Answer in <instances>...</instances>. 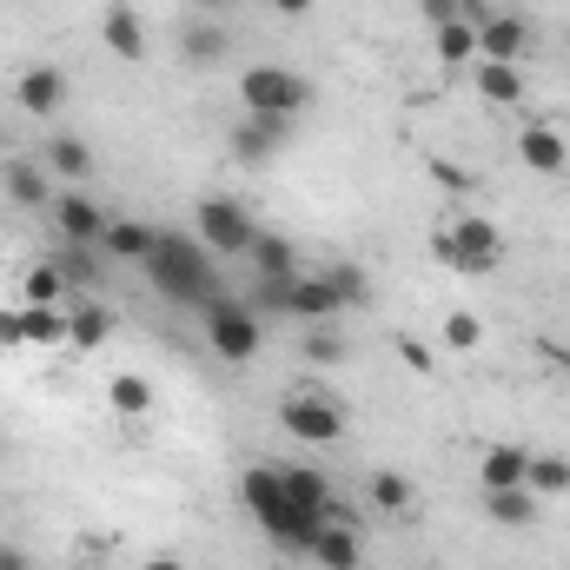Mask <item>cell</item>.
Instances as JSON below:
<instances>
[{
	"label": "cell",
	"instance_id": "obj_19",
	"mask_svg": "<svg viewBox=\"0 0 570 570\" xmlns=\"http://www.w3.org/2000/svg\"><path fill=\"white\" fill-rule=\"evenodd\" d=\"M246 259H253V279H292L298 273V246L285 233H259Z\"/></svg>",
	"mask_w": 570,
	"mask_h": 570
},
{
	"label": "cell",
	"instance_id": "obj_36",
	"mask_svg": "<svg viewBox=\"0 0 570 570\" xmlns=\"http://www.w3.org/2000/svg\"><path fill=\"white\" fill-rule=\"evenodd\" d=\"M438 179H444L451 193H464V186H471V173H464V166H444V159H438Z\"/></svg>",
	"mask_w": 570,
	"mask_h": 570
},
{
	"label": "cell",
	"instance_id": "obj_2",
	"mask_svg": "<svg viewBox=\"0 0 570 570\" xmlns=\"http://www.w3.org/2000/svg\"><path fill=\"white\" fill-rule=\"evenodd\" d=\"M239 504L253 511V524H259L273 544H285V551H312L318 518H305V511L285 498L279 464H246V478H239Z\"/></svg>",
	"mask_w": 570,
	"mask_h": 570
},
{
	"label": "cell",
	"instance_id": "obj_26",
	"mask_svg": "<svg viewBox=\"0 0 570 570\" xmlns=\"http://www.w3.org/2000/svg\"><path fill=\"white\" fill-rule=\"evenodd\" d=\"M524 491H531L538 504H544V498H564V491H570V458H538V451H531Z\"/></svg>",
	"mask_w": 570,
	"mask_h": 570
},
{
	"label": "cell",
	"instance_id": "obj_31",
	"mask_svg": "<svg viewBox=\"0 0 570 570\" xmlns=\"http://www.w3.org/2000/svg\"><path fill=\"white\" fill-rule=\"evenodd\" d=\"M305 358H312V365H345V358H352V345H345V338H338V325L325 318V325H312V338H305Z\"/></svg>",
	"mask_w": 570,
	"mask_h": 570
},
{
	"label": "cell",
	"instance_id": "obj_24",
	"mask_svg": "<svg viewBox=\"0 0 570 570\" xmlns=\"http://www.w3.org/2000/svg\"><path fill=\"white\" fill-rule=\"evenodd\" d=\"M100 33H107V47H114L120 60H140V53H146V27H140V13H134V7H107Z\"/></svg>",
	"mask_w": 570,
	"mask_h": 570
},
{
	"label": "cell",
	"instance_id": "obj_13",
	"mask_svg": "<svg viewBox=\"0 0 570 570\" xmlns=\"http://www.w3.org/2000/svg\"><path fill=\"white\" fill-rule=\"evenodd\" d=\"M524 47H531V27H524L518 13H484V20H478V60H504V67H518Z\"/></svg>",
	"mask_w": 570,
	"mask_h": 570
},
{
	"label": "cell",
	"instance_id": "obj_29",
	"mask_svg": "<svg viewBox=\"0 0 570 570\" xmlns=\"http://www.w3.org/2000/svg\"><path fill=\"white\" fill-rule=\"evenodd\" d=\"M365 491H372V504H379L385 518H392V511H412V498H419L405 471H372V484H365Z\"/></svg>",
	"mask_w": 570,
	"mask_h": 570
},
{
	"label": "cell",
	"instance_id": "obj_7",
	"mask_svg": "<svg viewBox=\"0 0 570 570\" xmlns=\"http://www.w3.org/2000/svg\"><path fill=\"white\" fill-rule=\"evenodd\" d=\"M279 425H285V438H298V444H338V438H345V412H338L325 392H292L279 405Z\"/></svg>",
	"mask_w": 570,
	"mask_h": 570
},
{
	"label": "cell",
	"instance_id": "obj_34",
	"mask_svg": "<svg viewBox=\"0 0 570 570\" xmlns=\"http://www.w3.org/2000/svg\"><path fill=\"white\" fill-rule=\"evenodd\" d=\"M444 345H451V352H478V345H484V325H478L471 312H451V318H444Z\"/></svg>",
	"mask_w": 570,
	"mask_h": 570
},
{
	"label": "cell",
	"instance_id": "obj_35",
	"mask_svg": "<svg viewBox=\"0 0 570 570\" xmlns=\"http://www.w3.org/2000/svg\"><path fill=\"white\" fill-rule=\"evenodd\" d=\"M399 352H405V365H419V372L431 365V352L419 345V338H412V332H399Z\"/></svg>",
	"mask_w": 570,
	"mask_h": 570
},
{
	"label": "cell",
	"instance_id": "obj_33",
	"mask_svg": "<svg viewBox=\"0 0 570 570\" xmlns=\"http://www.w3.org/2000/svg\"><path fill=\"white\" fill-rule=\"evenodd\" d=\"M20 292H27V305H60L67 298V279H60V266H33Z\"/></svg>",
	"mask_w": 570,
	"mask_h": 570
},
{
	"label": "cell",
	"instance_id": "obj_38",
	"mask_svg": "<svg viewBox=\"0 0 570 570\" xmlns=\"http://www.w3.org/2000/svg\"><path fill=\"white\" fill-rule=\"evenodd\" d=\"M273 7H279L285 20H305V13H312V0H273Z\"/></svg>",
	"mask_w": 570,
	"mask_h": 570
},
{
	"label": "cell",
	"instance_id": "obj_23",
	"mask_svg": "<svg viewBox=\"0 0 570 570\" xmlns=\"http://www.w3.org/2000/svg\"><path fill=\"white\" fill-rule=\"evenodd\" d=\"M153 239H159V226H146V219H114V226H107V239H100V253H107V259H134V266H140L146 253H153Z\"/></svg>",
	"mask_w": 570,
	"mask_h": 570
},
{
	"label": "cell",
	"instance_id": "obj_8",
	"mask_svg": "<svg viewBox=\"0 0 570 570\" xmlns=\"http://www.w3.org/2000/svg\"><path fill=\"white\" fill-rule=\"evenodd\" d=\"M53 226H60V246H100L114 219H107L100 199H87L80 186H67V193L53 199Z\"/></svg>",
	"mask_w": 570,
	"mask_h": 570
},
{
	"label": "cell",
	"instance_id": "obj_25",
	"mask_svg": "<svg viewBox=\"0 0 570 570\" xmlns=\"http://www.w3.org/2000/svg\"><path fill=\"white\" fill-rule=\"evenodd\" d=\"M478 94H484L491 107H518V100H524V73L504 67V60H478Z\"/></svg>",
	"mask_w": 570,
	"mask_h": 570
},
{
	"label": "cell",
	"instance_id": "obj_3",
	"mask_svg": "<svg viewBox=\"0 0 570 570\" xmlns=\"http://www.w3.org/2000/svg\"><path fill=\"white\" fill-rule=\"evenodd\" d=\"M239 107L246 114H266V120H298L312 107V80L298 67H279V60H259L239 73Z\"/></svg>",
	"mask_w": 570,
	"mask_h": 570
},
{
	"label": "cell",
	"instance_id": "obj_37",
	"mask_svg": "<svg viewBox=\"0 0 570 570\" xmlns=\"http://www.w3.org/2000/svg\"><path fill=\"white\" fill-rule=\"evenodd\" d=\"M0 570H33V564H27V551H20V544H0Z\"/></svg>",
	"mask_w": 570,
	"mask_h": 570
},
{
	"label": "cell",
	"instance_id": "obj_1",
	"mask_svg": "<svg viewBox=\"0 0 570 570\" xmlns=\"http://www.w3.org/2000/svg\"><path fill=\"white\" fill-rule=\"evenodd\" d=\"M140 273L166 305H186V312H206L213 298H226L219 292V253H206L199 233H159L153 253L140 259Z\"/></svg>",
	"mask_w": 570,
	"mask_h": 570
},
{
	"label": "cell",
	"instance_id": "obj_16",
	"mask_svg": "<svg viewBox=\"0 0 570 570\" xmlns=\"http://www.w3.org/2000/svg\"><path fill=\"white\" fill-rule=\"evenodd\" d=\"M226 53H233V33L219 20H186L179 27V60L186 67H219Z\"/></svg>",
	"mask_w": 570,
	"mask_h": 570
},
{
	"label": "cell",
	"instance_id": "obj_32",
	"mask_svg": "<svg viewBox=\"0 0 570 570\" xmlns=\"http://www.w3.org/2000/svg\"><path fill=\"white\" fill-rule=\"evenodd\" d=\"M325 285L338 292V305H345V312L372 298V279H365V266H332V273H325Z\"/></svg>",
	"mask_w": 570,
	"mask_h": 570
},
{
	"label": "cell",
	"instance_id": "obj_40",
	"mask_svg": "<svg viewBox=\"0 0 570 570\" xmlns=\"http://www.w3.org/2000/svg\"><path fill=\"white\" fill-rule=\"evenodd\" d=\"M193 7H199V13H219V7H233V0H193Z\"/></svg>",
	"mask_w": 570,
	"mask_h": 570
},
{
	"label": "cell",
	"instance_id": "obj_18",
	"mask_svg": "<svg viewBox=\"0 0 570 570\" xmlns=\"http://www.w3.org/2000/svg\"><path fill=\"white\" fill-rule=\"evenodd\" d=\"M524 471H531V451L524 444H491L484 464H478L484 491H511V484H524Z\"/></svg>",
	"mask_w": 570,
	"mask_h": 570
},
{
	"label": "cell",
	"instance_id": "obj_5",
	"mask_svg": "<svg viewBox=\"0 0 570 570\" xmlns=\"http://www.w3.org/2000/svg\"><path fill=\"white\" fill-rule=\"evenodd\" d=\"M206 345H213V358L246 365V358H259L266 325H259V312H253L246 298H213V305H206Z\"/></svg>",
	"mask_w": 570,
	"mask_h": 570
},
{
	"label": "cell",
	"instance_id": "obj_39",
	"mask_svg": "<svg viewBox=\"0 0 570 570\" xmlns=\"http://www.w3.org/2000/svg\"><path fill=\"white\" fill-rule=\"evenodd\" d=\"M140 570H186V564H179V558H173V551H159V558H146Z\"/></svg>",
	"mask_w": 570,
	"mask_h": 570
},
{
	"label": "cell",
	"instance_id": "obj_6",
	"mask_svg": "<svg viewBox=\"0 0 570 570\" xmlns=\"http://www.w3.org/2000/svg\"><path fill=\"white\" fill-rule=\"evenodd\" d=\"M431 259H444L451 273H491L504 259V233L491 219H458V226L431 233Z\"/></svg>",
	"mask_w": 570,
	"mask_h": 570
},
{
	"label": "cell",
	"instance_id": "obj_30",
	"mask_svg": "<svg viewBox=\"0 0 570 570\" xmlns=\"http://www.w3.org/2000/svg\"><path fill=\"white\" fill-rule=\"evenodd\" d=\"M114 412H120V419H140V412H153V379H140V372H120V379H114Z\"/></svg>",
	"mask_w": 570,
	"mask_h": 570
},
{
	"label": "cell",
	"instance_id": "obj_41",
	"mask_svg": "<svg viewBox=\"0 0 570 570\" xmlns=\"http://www.w3.org/2000/svg\"><path fill=\"white\" fill-rule=\"evenodd\" d=\"M564 53H570V20H564Z\"/></svg>",
	"mask_w": 570,
	"mask_h": 570
},
{
	"label": "cell",
	"instance_id": "obj_10",
	"mask_svg": "<svg viewBox=\"0 0 570 570\" xmlns=\"http://www.w3.org/2000/svg\"><path fill=\"white\" fill-rule=\"evenodd\" d=\"M67 73L60 67H27L20 80H13V100H20V114H33V120H53L60 107H67Z\"/></svg>",
	"mask_w": 570,
	"mask_h": 570
},
{
	"label": "cell",
	"instance_id": "obj_15",
	"mask_svg": "<svg viewBox=\"0 0 570 570\" xmlns=\"http://www.w3.org/2000/svg\"><path fill=\"white\" fill-rule=\"evenodd\" d=\"M279 478H285V498H292L305 518H318V524H325V518L338 511V504H332V478H325L318 464H279Z\"/></svg>",
	"mask_w": 570,
	"mask_h": 570
},
{
	"label": "cell",
	"instance_id": "obj_11",
	"mask_svg": "<svg viewBox=\"0 0 570 570\" xmlns=\"http://www.w3.org/2000/svg\"><path fill=\"white\" fill-rule=\"evenodd\" d=\"M345 305H338V292L325 285V273H292L285 279V318H305V325H325V318H338Z\"/></svg>",
	"mask_w": 570,
	"mask_h": 570
},
{
	"label": "cell",
	"instance_id": "obj_28",
	"mask_svg": "<svg viewBox=\"0 0 570 570\" xmlns=\"http://www.w3.org/2000/svg\"><path fill=\"white\" fill-rule=\"evenodd\" d=\"M60 279L73 285V292H94L100 285V246H60Z\"/></svg>",
	"mask_w": 570,
	"mask_h": 570
},
{
	"label": "cell",
	"instance_id": "obj_14",
	"mask_svg": "<svg viewBox=\"0 0 570 570\" xmlns=\"http://www.w3.org/2000/svg\"><path fill=\"white\" fill-rule=\"evenodd\" d=\"M305 558H312L318 570H358V564H365V544H358V531L332 511V518L318 524V538H312V551H305Z\"/></svg>",
	"mask_w": 570,
	"mask_h": 570
},
{
	"label": "cell",
	"instance_id": "obj_12",
	"mask_svg": "<svg viewBox=\"0 0 570 570\" xmlns=\"http://www.w3.org/2000/svg\"><path fill=\"white\" fill-rule=\"evenodd\" d=\"M285 134H292V120H266V114H246V120L233 127V159H239V166H266V159H279Z\"/></svg>",
	"mask_w": 570,
	"mask_h": 570
},
{
	"label": "cell",
	"instance_id": "obj_9",
	"mask_svg": "<svg viewBox=\"0 0 570 570\" xmlns=\"http://www.w3.org/2000/svg\"><path fill=\"white\" fill-rule=\"evenodd\" d=\"M518 159H524L538 179H564L570 173V140L558 134V127L531 120V127H518Z\"/></svg>",
	"mask_w": 570,
	"mask_h": 570
},
{
	"label": "cell",
	"instance_id": "obj_21",
	"mask_svg": "<svg viewBox=\"0 0 570 570\" xmlns=\"http://www.w3.org/2000/svg\"><path fill=\"white\" fill-rule=\"evenodd\" d=\"M484 518L504 524V531H524V524H538V498H531L524 484H511V491H484Z\"/></svg>",
	"mask_w": 570,
	"mask_h": 570
},
{
	"label": "cell",
	"instance_id": "obj_22",
	"mask_svg": "<svg viewBox=\"0 0 570 570\" xmlns=\"http://www.w3.org/2000/svg\"><path fill=\"white\" fill-rule=\"evenodd\" d=\"M40 166H47L53 179H73V186H80V179L94 173V153H87V140H73V134H53L47 153H40Z\"/></svg>",
	"mask_w": 570,
	"mask_h": 570
},
{
	"label": "cell",
	"instance_id": "obj_4",
	"mask_svg": "<svg viewBox=\"0 0 570 570\" xmlns=\"http://www.w3.org/2000/svg\"><path fill=\"white\" fill-rule=\"evenodd\" d=\"M193 233H199V246H206V253H219V259H246V253H253V239H259V219H253L239 199L213 193V199H199V206H193Z\"/></svg>",
	"mask_w": 570,
	"mask_h": 570
},
{
	"label": "cell",
	"instance_id": "obj_17",
	"mask_svg": "<svg viewBox=\"0 0 570 570\" xmlns=\"http://www.w3.org/2000/svg\"><path fill=\"white\" fill-rule=\"evenodd\" d=\"M0 186H7L13 206H47V199H53V173H47L40 159H7V166H0Z\"/></svg>",
	"mask_w": 570,
	"mask_h": 570
},
{
	"label": "cell",
	"instance_id": "obj_20",
	"mask_svg": "<svg viewBox=\"0 0 570 570\" xmlns=\"http://www.w3.org/2000/svg\"><path fill=\"white\" fill-rule=\"evenodd\" d=\"M431 47L444 67H471L478 60V20H438L431 27Z\"/></svg>",
	"mask_w": 570,
	"mask_h": 570
},
{
	"label": "cell",
	"instance_id": "obj_27",
	"mask_svg": "<svg viewBox=\"0 0 570 570\" xmlns=\"http://www.w3.org/2000/svg\"><path fill=\"white\" fill-rule=\"evenodd\" d=\"M107 332H114V312H107V305H73V312H67V338H73L80 352L107 345Z\"/></svg>",
	"mask_w": 570,
	"mask_h": 570
}]
</instances>
